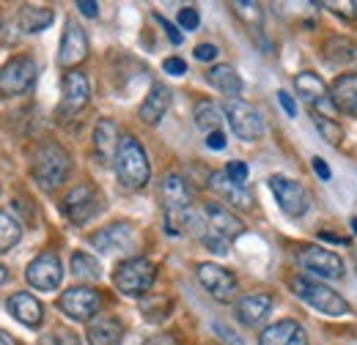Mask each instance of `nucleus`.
I'll return each instance as SVG.
<instances>
[{
    "label": "nucleus",
    "instance_id": "f257e3e1",
    "mask_svg": "<svg viewBox=\"0 0 357 345\" xmlns=\"http://www.w3.org/2000/svg\"><path fill=\"white\" fill-rule=\"evenodd\" d=\"M289 288L294 291V296H300L305 304H311L313 310H319L321 315L341 318V315H349V312H352L349 302H347L341 294H335V291L327 288L324 282L311 280V277H305V274L291 277V280H289Z\"/></svg>",
    "mask_w": 357,
    "mask_h": 345
},
{
    "label": "nucleus",
    "instance_id": "f03ea898",
    "mask_svg": "<svg viewBox=\"0 0 357 345\" xmlns=\"http://www.w3.org/2000/svg\"><path fill=\"white\" fill-rule=\"evenodd\" d=\"M116 175L119 181L127 186V189H143L149 184V175H151V165H149V157L143 151V145L135 140V137H121L119 143V151H116Z\"/></svg>",
    "mask_w": 357,
    "mask_h": 345
},
{
    "label": "nucleus",
    "instance_id": "7ed1b4c3",
    "mask_svg": "<svg viewBox=\"0 0 357 345\" xmlns=\"http://www.w3.org/2000/svg\"><path fill=\"white\" fill-rule=\"evenodd\" d=\"M72 170V159L69 154L58 145V143H42L33 154V178L42 189H55L66 181V175Z\"/></svg>",
    "mask_w": 357,
    "mask_h": 345
},
{
    "label": "nucleus",
    "instance_id": "20e7f679",
    "mask_svg": "<svg viewBox=\"0 0 357 345\" xmlns=\"http://www.w3.org/2000/svg\"><path fill=\"white\" fill-rule=\"evenodd\" d=\"M160 198H162V206H165L168 230L178 233V227H184L187 219H190V203H192V192H190L187 181L176 172L165 175L162 184H160Z\"/></svg>",
    "mask_w": 357,
    "mask_h": 345
},
{
    "label": "nucleus",
    "instance_id": "39448f33",
    "mask_svg": "<svg viewBox=\"0 0 357 345\" xmlns=\"http://www.w3.org/2000/svg\"><path fill=\"white\" fill-rule=\"evenodd\" d=\"M154 277H157V266L149 258H130L124 260L116 274H113V285L127 294V296H143L151 285H154Z\"/></svg>",
    "mask_w": 357,
    "mask_h": 345
},
{
    "label": "nucleus",
    "instance_id": "423d86ee",
    "mask_svg": "<svg viewBox=\"0 0 357 345\" xmlns=\"http://www.w3.org/2000/svg\"><path fill=\"white\" fill-rule=\"evenodd\" d=\"M223 113H225V118H228V124H231V129H234V134H236L239 140L253 143V140H259V137L264 134V121H261L259 110L250 107L248 102H242V99H228Z\"/></svg>",
    "mask_w": 357,
    "mask_h": 345
},
{
    "label": "nucleus",
    "instance_id": "0eeeda50",
    "mask_svg": "<svg viewBox=\"0 0 357 345\" xmlns=\"http://www.w3.org/2000/svg\"><path fill=\"white\" fill-rule=\"evenodd\" d=\"M36 61L31 55H17L0 69V96H20L36 80Z\"/></svg>",
    "mask_w": 357,
    "mask_h": 345
},
{
    "label": "nucleus",
    "instance_id": "6e6552de",
    "mask_svg": "<svg viewBox=\"0 0 357 345\" xmlns=\"http://www.w3.org/2000/svg\"><path fill=\"white\" fill-rule=\"evenodd\" d=\"M61 209H63V214L69 216V222L86 225L91 216L99 214L102 198H99V192H96L93 184H77V186H72V189L63 195Z\"/></svg>",
    "mask_w": 357,
    "mask_h": 345
},
{
    "label": "nucleus",
    "instance_id": "1a4fd4ad",
    "mask_svg": "<svg viewBox=\"0 0 357 345\" xmlns=\"http://www.w3.org/2000/svg\"><path fill=\"white\" fill-rule=\"evenodd\" d=\"M269 189H272V195H275L280 211H283L286 216H291V219L303 216L305 211H308V206H311V198H308L305 186L297 184L294 178L272 175V178H269Z\"/></svg>",
    "mask_w": 357,
    "mask_h": 345
},
{
    "label": "nucleus",
    "instance_id": "9d476101",
    "mask_svg": "<svg viewBox=\"0 0 357 345\" xmlns=\"http://www.w3.org/2000/svg\"><path fill=\"white\" fill-rule=\"evenodd\" d=\"M195 274H198V282L212 294V299L234 302V296H236V277L228 268L218 266V263H198Z\"/></svg>",
    "mask_w": 357,
    "mask_h": 345
},
{
    "label": "nucleus",
    "instance_id": "9b49d317",
    "mask_svg": "<svg viewBox=\"0 0 357 345\" xmlns=\"http://www.w3.org/2000/svg\"><path fill=\"white\" fill-rule=\"evenodd\" d=\"M25 280L36 288V291H55L63 280V266L55 252H42L39 258H33L25 268Z\"/></svg>",
    "mask_w": 357,
    "mask_h": 345
},
{
    "label": "nucleus",
    "instance_id": "f8f14e48",
    "mask_svg": "<svg viewBox=\"0 0 357 345\" xmlns=\"http://www.w3.org/2000/svg\"><path fill=\"white\" fill-rule=\"evenodd\" d=\"M297 260L303 268H308L311 274L321 277V280H341L344 277V260L324 247H303L297 252Z\"/></svg>",
    "mask_w": 357,
    "mask_h": 345
},
{
    "label": "nucleus",
    "instance_id": "ddd939ff",
    "mask_svg": "<svg viewBox=\"0 0 357 345\" xmlns=\"http://www.w3.org/2000/svg\"><path fill=\"white\" fill-rule=\"evenodd\" d=\"M89 96H91L89 77H86L83 72H77V69L66 72V74H63V99H61L58 115H61V118L77 115V113L89 104Z\"/></svg>",
    "mask_w": 357,
    "mask_h": 345
},
{
    "label": "nucleus",
    "instance_id": "4468645a",
    "mask_svg": "<svg viewBox=\"0 0 357 345\" xmlns=\"http://www.w3.org/2000/svg\"><path fill=\"white\" fill-rule=\"evenodd\" d=\"M58 304L72 321H91L96 315V310H99V294L89 285H75V288L61 294Z\"/></svg>",
    "mask_w": 357,
    "mask_h": 345
},
{
    "label": "nucleus",
    "instance_id": "2eb2a0df",
    "mask_svg": "<svg viewBox=\"0 0 357 345\" xmlns=\"http://www.w3.org/2000/svg\"><path fill=\"white\" fill-rule=\"evenodd\" d=\"M204 219H206V225H204L206 233L220 236V239H225V241L239 239V236L245 233V222L234 214L231 209L218 206V203H206V206H204Z\"/></svg>",
    "mask_w": 357,
    "mask_h": 345
},
{
    "label": "nucleus",
    "instance_id": "dca6fc26",
    "mask_svg": "<svg viewBox=\"0 0 357 345\" xmlns=\"http://www.w3.org/2000/svg\"><path fill=\"white\" fill-rule=\"evenodd\" d=\"M86 58H89V36L77 22L69 19L66 31H63V39H61V49H58V63L72 72Z\"/></svg>",
    "mask_w": 357,
    "mask_h": 345
},
{
    "label": "nucleus",
    "instance_id": "f3484780",
    "mask_svg": "<svg viewBox=\"0 0 357 345\" xmlns=\"http://www.w3.org/2000/svg\"><path fill=\"white\" fill-rule=\"evenodd\" d=\"M89 241L99 252H121V250H130L135 244V230H132V225L119 222V225L102 227L99 233L91 236Z\"/></svg>",
    "mask_w": 357,
    "mask_h": 345
},
{
    "label": "nucleus",
    "instance_id": "a211bd4d",
    "mask_svg": "<svg viewBox=\"0 0 357 345\" xmlns=\"http://www.w3.org/2000/svg\"><path fill=\"white\" fill-rule=\"evenodd\" d=\"M86 337L91 345H121L124 343V323L113 315H96L89 321Z\"/></svg>",
    "mask_w": 357,
    "mask_h": 345
},
{
    "label": "nucleus",
    "instance_id": "6ab92c4d",
    "mask_svg": "<svg viewBox=\"0 0 357 345\" xmlns=\"http://www.w3.org/2000/svg\"><path fill=\"white\" fill-rule=\"evenodd\" d=\"M259 345H308V335L297 321H278L261 332Z\"/></svg>",
    "mask_w": 357,
    "mask_h": 345
},
{
    "label": "nucleus",
    "instance_id": "aec40b11",
    "mask_svg": "<svg viewBox=\"0 0 357 345\" xmlns=\"http://www.w3.org/2000/svg\"><path fill=\"white\" fill-rule=\"evenodd\" d=\"M209 189L218 192L228 206H236V209H250V206H253L250 192H248L242 184L231 181L225 172H212V175H209Z\"/></svg>",
    "mask_w": 357,
    "mask_h": 345
},
{
    "label": "nucleus",
    "instance_id": "412c9836",
    "mask_svg": "<svg viewBox=\"0 0 357 345\" xmlns=\"http://www.w3.org/2000/svg\"><path fill=\"white\" fill-rule=\"evenodd\" d=\"M330 102L338 113L357 118V74H341L330 88Z\"/></svg>",
    "mask_w": 357,
    "mask_h": 345
},
{
    "label": "nucleus",
    "instance_id": "4be33fe9",
    "mask_svg": "<svg viewBox=\"0 0 357 345\" xmlns=\"http://www.w3.org/2000/svg\"><path fill=\"white\" fill-rule=\"evenodd\" d=\"M8 312L20 321V323H25V326H42V321H45V307L42 302L36 299V296H31V294H14L11 299H8Z\"/></svg>",
    "mask_w": 357,
    "mask_h": 345
},
{
    "label": "nucleus",
    "instance_id": "5701e85b",
    "mask_svg": "<svg viewBox=\"0 0 357 345\" xmlns=\"http://www.w3.org/2000/svg\"><path fill=\"white\" fill-rule=\"evenodd\" d=\"M272 310V296L269 294H248L236 302V318L245 326H259Z\"/></svg>",
    "mask_w": 357,
    "mask_h": 345
},
{
    "label": "nucleus",
    "instance_id": "b1692460",
    "mask_svg": "<svg viewBox=\"0 0 357 345\" xmlns=\"http://www.w3.org/2000/svg\"><path fill=\"white\" fill-rule=\"evenodd\" d=\"M168 107H171V90L162 86V83H157V86H151L146 102L140 104V118L154 127V124L162 121V115L168 113Z\"/></svg>",
    "mask_w": 357,
    "mask_h": 345
},
{
    "label": "nucleus",
    "instance_id": "393cba45",
    "mask_svg": "<svg viewBox=\"0 0 357 345\" xmlns=\"http://www.w3.org/2000/svg\"><path fill=\"white\" fill-rule=\"evenodd\" d=\"M119 143H121V137H119V127H116L110 118H102V121L96 124V129H93V148H96L99 159H102V162L116 159Z\"/></svg>",
    "mask_w": 357,
    "mask_h": 345
},
{
    "label": "nucleus",
    "instance_id": "a878e982",
    "mask_svg": "<svg viewBox=\"0 0 357 345\" xmlns=\"http://www.w3.org/2000/svg\"><path fill=\"white\" fill-rule=\"evenodd\" d=\"M206 80H209V86L218 88L220 93L231 96V99H236V96L242 93V80H239L236 69H234V66H228V63H218V66H212V69L206 72Z\"/></svg>",
    "mask_w": 357,
    "mask_h": 345
},
{
    "label": "nucleus",
    "instance_id": "bb28decb",
    "mask_svg": "<svg viewBox=\"0 0 357 345\" xmlns=\"http://www.w3.org/2000/svg\"><path fill=\"white\" fill-rule=\"evenodd\" d=\"M52 19H55V11L47 6H22L20 17H17V22L25 33H42L52 25Z\"/></svg>",
    "mask_w": 357,
    "mask_h": 345
},
{
    "label": "nucleus",
    "instance_id": "cd10ccee",
    "mask_svg": "<svg viewBox=\"0 0 357 345\" xmlns=\"http://www.w3.org/2000/svg\"><path fill=\"white\" fill-rule=\"evenodd\" d=\"M294 86L300 90V96L316 107V104H324L327 99H330V93H327V86L321 83V77L319 74H313V72H300L297 74V80H294Z\"/></svg>",
    "mask_w": 357,
    "mask_h": 345
},
{
    "label": "nucleus",
    "instance_id": "c85d7f7f",
    "mask_svg": "<svg viewBox=\"0 0 357 345\" xmlns=\"http://www.w3.org/2000/svg\"><path fill=\"white\" fill-rule=\"evenodd\" d=\"M220 121H223V113H220V107L212 99L195 102V124H198V129H204L206 134L209 131H218Z\"/></svg>",
    "mask_w": 357,
    "mask_h": 345
},
{
    "label": "nucleus",
    "instance_id": "c756f323",
    "mask_svg": "<svg viewBox=\"0 0 357 345\" xmlns=\"http://www.w3.org/2000/svg\"><path fill=\"white\" fill-rule=\"evenodd\" d=\"M72 274L77 280H83V282H96L102 277V266L89 252H75L72 255Z\"/></svg>",
    "mask_w": 357,
    "mask_h": 345
},
{
    "label": "nucleus",
    "instance_id": "7c9ffc66",
    "mask_svg": "<svg viewBox=\"0 0 357 345\" xmlns=\"http://www.w3.org/2000/svg\"><path fill=\"white\" fill-rule=\"evenodd\" d=\"M324 58L330 63H352L357 61V44L349 39H330L324 44Z\"/></svg>",
    "mask_w": 357,
    "mask_h": 345
},
{
    "label": "nucleus",
    "instance_id": "2f4dec72",
    "mask_svg": "<svg viewBox=\"0 0 357 345\" xmlns=\"http://www.w3.org/2000/svg\"><path fill=\"white\" fill-rule=\"evenodd\" d=\"M20 236H22V227L17 225V219L0 211V252L14 250L20 244Z\"/></svg>",
    "mask_w": 357,
    "mask_h": 345
},
{
    "label": "nucleus",
    "instance_id": "473e14b6",
    "mask_svg": "<svg viewBox=\"0 0 357 345\" xmlns=\"http://www.w3.org/2000/svg\"><path fill=\"white\" fill-rule=\"evenodd\" d=\"M311 118H313V127L319 129V134L330 143V145H338L341 140H344V129H341V124H335L333 118H327V115H321L319 110H313L311 113Z\"/></svg>",
    "mask_w": 357,
    "mask_h": 345
},
{
    "label": "nucleus",
    "instance_id": "72a5a7b5",
    "mask_svg": "<svg viewBox=\"0 0 357 345\" xmlns=\"http://www.w3.org/2000/svg\"><path fill=\"white\" fill-rule=\"evenodd\" d=\"M234 14L245 22V25H250V28H259L261 25V6L259 3H245V0H236L234 6Z\"/></svg>",
    "mask_w": 357,
    "mask_h": 345
},
{
    "label": "nucleus",
    "instance_id": "f704fd0d",
    "mask_svg": "<svg viewBox=\"0 0 357 345\" xmlns=\"http://www.w3.org/2000/svg\"><path fill=\"white\" fill-rule=\"evenodd\" d=\"M171 312V299H146L143 302V318L157 323V321H165Z\"/></svg>",
    "mask_w": 357,
    "mask_h": 345
},
{
    "label": "nucleus",
    "instance_id": "c9c22d12",
    "mask_svg": "<svg viewBox=\"0 0 357 345\" xmlns=\"http://www.w3.org/2000/svg\"><path fill=\"white\" fill-rule=\"evenodd\" d=\"M330 11H335L338 17H344V19H357V0H330V3H324Z\"/></svg>",
    "mask_w": 357,
    "mask_h": 345
},
{
    "label": "nucleus",
    "instance_id": "e433bc0d",
    "mask_svg": "<svg viewBox=\"0 0 357 345\" xmlns=\"http://www.w3.org/2000/svg\"><path fill=\"white\" fill-rule=\"evenodd\" d=\"M225 175H228L231 181H236V184H242V186H245V181H248V165H245V162H239V159H234V162H228Z\"/></svg>",
    "mask_w": 357,
    "mask_h": 345
},
{
    "label": "nucleus",
    "instance_id": "4c0bfd02",
    "mask_svg": "<svg viewBox=\"0 0 357 345\" xmlns=\"http://www.w3.org/2000/svg\"><path fill=\"white\" fill-rule=\"evenodd\" d=\"M178 25H181L184 31H195V28L201 25L198 11H195V8H181V11H178Z\"/></svg>",
    "mask_w": 357,
    "mask_h": 345
},
{
    "label": "nucleus",
    "instance_id": "58836bf2",
    "mask_svg": "<svg viewBox=\"0 0 357 345\" xmlns=\"http://www.w3.org/2000/svg\"><path fill=\"white\" fill-rule=\"evenodd\" d=\"M52 340H55V345H80V337L72 329H55Z\"/></svg>",
    "mask_w": 357,
    "mask_h": 345
},
{
    "label": "nucleus",
    "instance_id": "ea45409f",
    "mask_svg": "<svg viewBox=\"0 0 357 345\" xmlns=\"http://www.w3.org/2000/svg\"><path fill=\"white\" fill-rule=\"evenodd\" d=\"M162 69H165L168 74H174V77H181V74H187V63H184L181 58H168V61L162 63Z\"/></svg>",
    "mask_w": 357,
    "mask_h": 345
},
{
    "label": "nucleus",
    "instance_id": "a19ab883",
    "mask_svg": "<svg viewBox=\"0 0 357 345\" xmlns=\"http://www.w3.org/2000/svg\"><path fill=\"white\" fill-rule=\"evenodd\" d=\"M195 58L204 61V63H206V61H215V58H218V47H215V44H198V47H195Z\"/></svg>",
    "mask_w": 357,
    "mask_h": 345
},
{
    "label": "nucleus",
    "instance_id": "79ce46f5",
    "mask_svg": "<svg viewBox=\"0 0 357 345\" xmlns=\"http://www.w3.org/2000/svg\"><path fill=\"white\" fill-rule=\"evenodd\" d=\"M278 102H280V107L286 110V115H291V118L297 115V104H294V99H291L286 90H278Z\"/></svg>",
    "mask_w": 357,
    "mask_h": 345
},
{
    "label": "nucleus",
    "instance_id": "37998d69",
    "mask_svg": "<svg viewBox=\"0 0 357 345\" xmlns=\"http://www.w3.org/2000/svg\"><path fill=\"white\" fill-rule=\"evenodd\" d=\"M206 145H209L212 151H223V148H225V134L220 129L209 131V134H206Z\"/></svg>",
    "mask_w": 357,
    "mask_h": 345
},
{
    "label": "nucleus",
    "instance_id": "c03bdc74",
    "mask_svg": "<svg viewBox=\"0 0 357 345\" xmlns=\"http://www.w3.org/2000/svg\"><path fill=\"white\" fill-rule=\"evenodd\" d=\"M313 172H316L321 181H330V178H333V172H330L327 162H324L321 157H313Z\"/></svg>",
    "mask_w": 357,
    "mask_h": 345
},
{
    "label": "nucleus",
    "instance_id": "a18cd8bd",
    "mask_svg": "<svg viewBox=\"0 0 357 345\" xmlns=\"http://www.w3.org/2000/svg\"><path fill=\"white\" fill-rule=\"evenodd\" d=\"M157 19H160V25L165 28V33H168V39H171V42H174V44H181V33H178L176 28H174V25H171V22H168L165 17H160V14H157Z\"/></svg>",
    "mask_w": 357,
    "mask_h": 345
},
{
    "label": "nucleus",
    "instance_id": "49530a36",
    "mask_svg": "<svg viewBox=\"0 0 357 345\" xmlns=\"http://www.w3.org/2000/svg\"><path fill=\"white\" fill-rule=\"evenodd\" d=\"M143 345H178V340L174 335H154V337H149Z\"/></svg>",
    "mask_w": 357,
    "mask_h": 345
},
{
    "label": "nucleus",
    "instance_id": "de8ad7c7",
    "mask_svg": "<svg viewBox=\"0 0 357 345\" xmlns=\"http://www.w3.org/2000/svg\"><path fill=\"white\" fill-rule=\"evenodd\" d=\"M77 8H80L83 17H96V14H99V6L91 3V0H77Z\"/></svg>",
    "mask_w": 357,
    "mask_h": 345
},
{
    "label": "nucleus",
    "instance_id": "09e8293b",
    "mask_svg": "<svg viewBox=\"0 0 357 345\" xmlns=\"http://www.w3.org/2000/svg\"><path fill=\"white\" fill-rule=\"evenodd\" d=\"M215 329H218V332H220V335H223V340H225V343H231V345H242V343H239V340H236V335H234V332H231V329H225L223 323H218V326H215Z\"/></svg>",
    "mask_w": 357,
    "mask_h": 345
},
{
    "label": "nucleus",
    "instance_id": "8fccbe9b",
    "mask_svg": "<svg viewBox=\"0 0 357 345\" xmlns=\"http://www.w3.org/2000/svg\"><path fill=\"white\" fill-rule=\"evenodd\" d=\"M319 239L333 241V244H347V239H344V236H333V233H319Z\"/></svg>",
    "mask_w": 357,
    "mask_h": 345
},
{
    "label": "nucleus",
    "instance_id": "3c124183",
    "mask_svg": "<svg viewBox=\"0 0 357 345\" xmlns=\"http://www.w3.org/2000/svg\"><path fill=\"white\" fill-rule=\"evenodd\" d=\"M0 345H17V340L8 332H0Z\"/></svg>",
    "mask_w": 357,
    "mask_h": 345
},
{
    "label": "nucleus",
    "instance_id": "603ef678",
    "mask_svg": "<svg viewBox=\"0 0 357 345\" xmlns=\"http://www.w3.org/2000/svg\"><path fill=\"white\" fill-rule=\"evenodd\" d=\"M8 280V271H6V266H0V285Z\"/></svg>",
    "mask_w": 357,
    "mask_h": 345
},
{
    "label": "nucleus",
    "instance_id": "864d4df0",
    "mask_svg": "<svg viewBox=\"0 0 357 345\" xmlns=\"http://www.w3.org/2000/svg\"><path fill=\"white\" fill-rule=\"evenodd\" d=\"M352 230H355V233H357V216H355V219H352Z\"/></svg>",
    "mask_w": 357,
    "mask_h": 345
}]
</instances>
